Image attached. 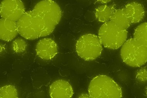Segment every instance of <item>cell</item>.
Here are the masks:
<instances>
[{"instance_id": "6da1fadb", "label": "cell", "mask_w": 147, "mask_h": 98, "mask_svg": "<svg viewBox=\"0 0 147 98\" xmlns=\"http://www.w3.org/2000/svg\"><path fill=\"white\" fill-rule=\"evenodd\" d=\"M62 16V10L56 2L40 1L18 21V33L28 40L47 36L54 31Z\"/></svg>"}, {"instance_id": "7a4b0ae2", "label": "cell", "mask_w": 147, "mask_h": 98, "mask_svg": "<svg viewBox=\"0 0 147 98\" xmlns=\"http://www.w3.org/2000/svg\"><path fill=\"white\" fill-rule=\"evenodd\" d=\"M90 98H122L121 87L112 78L107 76L99 75L93 78L89 84Z\"/></svg>"}, {"instance_id": "3957f363", "label": "cell", "mask_w": 147, "mask_h": 98, "mask_svg": "<svg viewBox=\"0 0 147 98\" xmlns=\"http://www.w3.org/2000/svg\"><path fill=\"white\" fill-rule=\"evenodd\" d=\"M121 59L132 67H140L147 62V45H144L134 38L125 42L121 48Z\"/></svg>"}, {"instance_id": "277c9868", "label": "cell", "mask_w": 147, "mask_h": 98, "mask_svg": "<svg viewBox=\"0 0 147 98\" xmlns=\"http://www.w3.org/2000/svg\"><path fill=\"white\" fill-rule=\"evenodd\" d=\"M127 31L116 25L109 21L104 23L100 28L98 37L105 47L110 49H119L126 42Z\"/></svg>"}, {"instance_id": "5b68a950", "label": "cell", "mask_w": 147, "mask_h": 98, "mask_svg": "<svg viewBox=\"0 0 147 98\" xmlns=\"http://www.w3.org/2000/svg\"><path fill=\"white\" fill-rule=\"evenodd\" d=\"M78 55L86 61H92L98 58L102 51V44L99 37L94 34L82 35L76 44Z\"/></svg>"}, {"instance_id": "8992f818", "label": "cell", "mask_w": 147, "mask_h": 98, "mask_svg": "<svg viewBox=\"0 0 147 98\" xmlns=\"http://www.w3.org/2000/svg\"><path fill=\"white\" fill-rule=\"evenodd\" d=\"M25 7L20 0H4L1 2L0 14L2 18L18 22L25 13Z\"/></svg>"}, {"instance_id": "52a82bcc", "label": "cell", "mask_w": 147, "mask_h": 98, "mask_svg": "<svg viewBox=\"0 0 147 98\" xmlns=\"http://www.w3.org/2000/svg\"><path fill=\"white\" fill-rule=\"evenodd\" d=\"M35 51L37 55L42 59L49 60L56 56L58 47L56 42L52 39L44 38L37 43Z\"/></svg>"}, {"instance_id": "ba28073f", "label": "cell", "mask_w": 147, "mask_h": 98, "mask_svg": "<svg viewBox=\"0 0 147 98\" xmlns=\"http://www.w3.org/2000/svg\"><path fill=\"white\" fill-rule=\"evenodd\" d=\"M50 95L51 98L72 97L74 91L72 86L63 80H56L50 86Z\"/></svg>"}, {"instance_id": "9c48e42d", "label": "cell", "mask_w": 147, "mask_h": 98, "mask_svg": "<svg viewBox=\"0 0 147 98\" xmlns=\"http://www.w3.org/2000/svg\"><path fill=\"white\" fill-rule=\"evenodd\" d=\"M122 9L131 24L141 22L144 17V8L142 4L137 2L128 3Z\"/></svg>"}, {"instance_id": "30bf717a", "label": "cell", "mask_w": 147, "mask_h": 98, "mask_svg": "<svg viewBox=\"0 0 147 98\" xmlns=\"http://www.w3.org/2000/svg\"><path fill=\"white\" fill-rule=\"evenodd\" d=\"M0 38L3 41H11L19 33L17 22L2 18L0 20Z\"/></svg>"}, {"instance_id": "8fae6325", "label": "cell", "mask_w": 147, "mask_h": 98, "mask_svg": "<svg viewBox=\"0 0 147 98\" xmlns=\"http://www.w3.org/2000/svg\"><path fill=\"white\" fill-rule=\"evenodd\" d=\"M115 9L111 5H101L95 9V16L99 22L106 23L110 21L112 14Z\"/></svg>"}, {"instance_id": "7c38bea8", "label": "cell", "mask_w": 147, "mask_h": 98, "mask_svg": "<svg viewBox=\"0 0 147 98\" xmlns=\"http://www.w3.org/2000/svg\"><path fill=\"white\" fill-rule=\"evenodd\" d=\"M110 21L113 22L119 27L124 30H127L131 24L123 13L122 9L115 10Z\"/></svg>"}, {"instance_id": "4fadbf2b", "label": "cell", "mask_w": 147, "mask_h": 98, "mask_svg": "<svg viewBox=\"0 0 147 98\" xmlns=\"http://www.w3.org/2000/svg\"><path fill=\"white\" fill-rule=\"evenodd\" d=\"M147 24L146 22L140 24L135 30L134 39L144 45H147Z\"/></svg>"}, {"instance_id": "5bb4252c", "label": "cell", "mask_w": 147, "mask_h": 98, "mask_svg": "<svg viewBox=\"0 0 147 98\" xmlns=\"http://www.w3.org/2000/svg\"><path fill=\"white\" fill-rule=\"evenodd\" d=\"M0 98H18L17 90L14 86L6 85L1 87L0 89Z\"/></svg>"}, {"instance_id": "9a60e30c", "label": "cell", "mask_w": 147, "mask_h": 98, "mask_svg": "<svg viewBox=\"0 0 147 98\" xmlns=\"http://www.w3.org/2000/svg\"><path fill=\"white\" fill-rule=\"evenodd\" d=\"M12 46L14 52L21 53L24 52L26 50L27 43L23 39L18 38L13 41Z\"/></svg>"}, {"instance_id": "2e32d148", "label": "cell", "mask_w": 147, "mask_h": 98, "mask_svg": "<svg viewBox=\"0 0 147 98\" xmlns=\"http://www.w3.org/2000/svg\"><path fill=\"white\" fill-rule=\"evenodd\" d=\"M136 79L141 82H145L147 81V68H142L137 72Z\"/></svg>"}, {"instance_id": "e0dca14e", "label": "cell", "mask_w": 147, "mask_h": 98, "mask_svg": "<svg viewBox=\"0 0 147 98\" xmlns=\"http://www.w3.org/2000/svg\"><path fill=\"white\" fill-rule=\"evenodd\" d=\"M79 98H90V95H89L86 94H82L81 95Z\"/></svg>"}, {"instance_id": "ac0fdd59", "label": "cell", "mask_w": 147, "mask_h": 98, "mask_svg": "<svg viewBox=\"0 0 147 98\" xmlns=\"http://www.w3.org/2000/svg\"><path fill=\"white\" fill-rule=\"evenodd\" d=\"M111 1H97V2L102 3V4H105V3H109V2Z\"/></svg>"}]
</instances>
